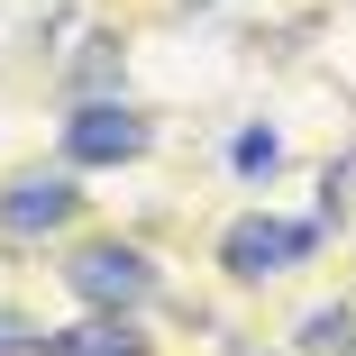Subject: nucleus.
Wrapping results in <instances>:
<instances>
[{
  "mask_svg": "<svg viewBox=\"0 0 356 356\" xmlns=\"http://www.w3.org/2000/svg\"><path fill=\"white\" fill-rule=\"evenodd\" d=\"M147 156V110L128 101H83L64 119V165H137Z\"/></svg>",
  "mask_w": 356,
  "mask_h": 356,
  "instance_id": "obj_3",
  "label": "nucleus"
},
{
  "mask_svg": "<svg viewBox=\"0 0 356 356\" xmlns=\"http://www.w3.org/2000/svg\"><path fill=\"white\" fill-rule=\"evenodd\" d=\"M229 156H238V174H274V165H283V137H274V128H247Z\"/></svg>",
  "mask_w": 356,
  "mask_h": 356,
  "instance_id": "obj_7",
  "label": "nucleus"
},
{
  "mask_svg": "<svg viewBox=\"0 0 356 356\" xmlns=\"http://www.w3.org/2000/svg\"><path fill=\"white\" fill-rule=\"evenodd\" d=\"M74 210H83L74 174H19L10 192H0V229H10V238H55Z\"/></svg>",
  "mask_w": 356,
  "mask_h": 356,
  "instance_id": "obj_4",
  "label": "nucleus"
},
{
  "mask_svg": "<svg viewBox=\"0 0 356 356\" xmlns=\"http://www.w3.org/2000/svg\"><path fill=\"white\" fill-rule=\"evenodd\" d=\"M183 10H210V0H183Z\"/></svg>",
  "mask_w": 356,
  "mask_h": 356,
  "instance_id": "obj_10",
  "label": "nucleus"
},
{
  "mask_svg": "<svg viewBox=\"0 0 356 356\" xmlns=\"http://www.w3.org/2000/svg\"><path fill=\"white\" fill-rule=\"evenodd\" d=\"M311 247H320V220H265V210H247V220H229V238H220V265L238 283H265L283 265H302Z\"/></svg>",
  "mask_w": 356,
  "mask_h": 356,
  "instance_id": "obj_1",
  "label": "nucleus"
},
{
  "mask_svg": "<svg viewBox=\"0 0 356 356\" xmlns=\"http://www.w3.org/2000/svg\"><path fill=\"white\" fill-rule=\"evenodd\" d=\"M37 356H147V338H137L128 311H101V320H83V329H46Z\"/></svg>",
  "mask_w": 356,
  "mask_h": 356,
  "instance_id": "obj_5",
  "label": "nucleus"
},
{
  "mask_svg": "<svg viewBox=\"0 0 356 356\" xmlns=\"http://www.w3.org/2000/svg\"><path fill=\"white\" fill-rule=\"evenodd\" d=\"M46 347V329H28L19 311H0V356H37Z\"/></svg>",
  "mask_w": 356,
  "mask_h": 356,
  "instance_id": "obj_9",
  "label": "nucleus"
},
{
  "mask_svg": "<svg viewBox=\"0 0 356 356\" xmlns=\"http://www.w3.org/2000/svg\"><path fill=\"white\" fill-rule=\"evenodd\" d=\"M74 83H83V92H101V83H119V37H92V55L74 64Z\"/></svg>",
  "mask_w": 356,
  "mask_h": 356,
  "instance_id": "obj_8",
  "label": "nucleus"
},
{
  "mask_svg": "<svg viewBox=\"0 0 356 356\" xmlns=\"http://www.w3.org/2000/svg\"><path fill=\"white\" fill-rule=\"evenodd\" d=\"M347 347H356V311L347 302H329V311L302 320V356H347Z\"/></svg>",
  "mask_w": 356,
  "mask_h": 356,
  "instance_id": "obj_6",
  "label": "nucleus"
},
{
  "mask_svg": "<svg viewBox=\"0 0 356 356\" xmlns=\"http://www.w3.org/2000/svg\"><path fill=\"white\" fill-rule=\"evenodd\" d=\"M64 283H74L92 311H137V302L156 293V265L137 256V247H119V238H101V247H74Z\"/></svg>",
  "mask_w": 356,
  "mask_h": 356,
  "instance_id": "obj_2",
  "label": "nucleus"
}]
</instances>
